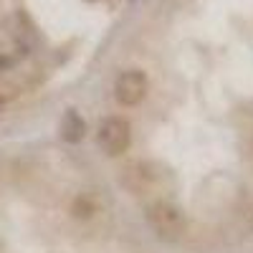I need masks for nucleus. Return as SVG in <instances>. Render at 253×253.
Returning <instances> with one entry per match:
<instances>
[{
  "mask_svg": "<svg viewBox=\"0 0 253 253\" xmlns=\"http://www.w3.org/2000/svg\"><path fill=\"white\" fill-rule=\"evenodd\" d=\"M144 218L155 230V236L162 241H180L187 230V220L182 215V210L167 200H157L152 205H147Z\"/></svg>",
  "mask_w": 253,
  "mask_h": 253,
  "instance_id": "f257e3e1",
  "label": "nucleus"
},
{
  "mask_svg": "<svg viewBox=\"0 0 253 253\" xmlns=\"http://www.w3.org/2000/svg\"><path fill=\"white\" fill-rule=\"evenodd\" d=\"M101 150L107 152L109 157H119L129 150L132 142V126L126 119L122 117H107L99 124V134H96Z\"/></svg>",
  "mask_w": 253,
  "mask_h": 253,
  "instance_id": "f03ea898",
  "label": "nucleus"
},
{
  "mask_svg": "<svg viewBox=\"0 0 253 253\" xmlns=\"http://www.w3.org/2000/svg\"><path fill=\"white\" fill-rule=\"evenodd\" d=\"M147 91H150V81L137 69L119 74L114 81V99L122 107H137L139 101H144Z\"/></svg>",
  "mask_w": 253,
  "mask_h": 253,
  "instance_id": "7ed1b4c3",
  "label": "nucleus"
},
{
  "mask_svg": "<svg viewBox=\"0 0 253 253\" xmlns=\"http://www.w3.org/2000/svg\"><path fill=\"white\" fill-rule=\"evenodd\" d=\"M84 119L76 114V112H69L66 117H63V122H61V137L66 139V142H79V139H84Z\"/></svg>",
  "mask_w": 253,
  "mask_h": 253,
  "instance_id": "20e7f679",
  "label": "nucleus"
},
{
  "mask_svg": "<svg viewBox=\"0 0 253 253\" xmlns=\"http://www.w3.org/2000/svg\"><path fill=\"white\" fill-rule=\"evenodd\" d=\"M71 213H74V218H84V220H86V218H91V215L96 213V208L91 205V200H89V198H76Z\"/></svg>",
  "mask_w": 253,
  "mask_h": 253,
  "instance_id": "39448f33",
  "label": "nucleus"
}]
</instances>
